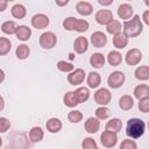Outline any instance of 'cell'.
I'll return each mask as SVG.
<instances>
[{"mask_svg": "<svg viewBox=\"0 0 149 149\" xmlns=\"http://www.w3.org/2000/svg\"><path fill=\"white\" fill-rule=\"evenodd\" d=\"M63 101H64V105L68 106V107H70V108H73V107H76V106L79 104L78 98H77L74 91H69V92H66V93L64 94V97H63Z\"/></svg>", "mask_w": 149, "mask_h": 149, "instance_id": "d6986e66", "label": "cell"}, {"mask_svg": "<svg viewBox=\"0 0 149 149\" xmlns=\"http://www.w3.org/2000/svg\"><path fill=\"white\" fill-rule=\"evenodd\" d=\"M91 43L94 48H102L107 43V37L102 31H94L91 34Z\"/></svg>", "mask_w": 149, "mask_h": 149, "instance_id": "8fae6325", "label": "cell"}, {"mask_svg": "<svg viewBox=\"0 0 149 149\" xmlns=\"http://www.w3.org/2000/svg\"><path fill=\"white\" fill-rule=\"evenodd\" d=\"M146 130V123L143 120L139 118H132L127 121L126 127V134L130 139H139L144 134Z\"/></svg>", "mask_w": 149, "mask_h": 149, "instance_id": "7a4b0ae2", "label": "cell"}, {"mask_svg": "<svg viewBox=\"0 0 149 149\" xmlns=\"http://www.w3.org/2000/svg\"><path fill=\"white\" fill-rule=\"evenodd\" d=\"M10 128V122L7 118L5 116H1L0 118V133H6L8 129Z\"/></svg>", "mask_w": 149, "mask_h": 149, "instance_id": "b9f144b4", "label": "cell"}, {"mask_svg": "<svg viewBox=\"0 0 149 149\" xmlns=\"http://www.w3.org/2000/svg\"><path fill=\"white\" fill-rule=\"evenodd\" d=\"M122 24H121V22L120 21H118V20H112L107 26H106V31L108 33V34H112V35H115V34H119V33H121L122 31Z\"/></svg>", "mask_w": 149, "mask_h": 149, "instance_id": "f1b7e54d", "label": "cell"}, {"mask_svg": "<svg viewBox=\"0 0 149 149\" xmlns=\"http://www.w3.org/2000/svg\"><path fill=\"white\" fill-rule=\"evenodd\" d=\"M81 119H83V113L80 111L73 109V111H70L68 114V120L72 123H78L81 121Z\"/></svg>", "mask_w": 149, "mask_h": 149, "instance_id": "e575fe53", "label": "cell"}, {"mask_svg": "<svg viewBox=\"0 0 149 149\" xmlns=\"http://www.w3.org/2000/svg\"><path fill=\"white\" fill-rule=\"evenodd\" d=\"M134 74H135V78L139 80H148L149 79V66L148 65L137 66Z\"/></svg>", "mask_w": 149, "mask_h": 149, "instance_id": "83f0119b", "label": "cell"}, {"mask_svg": "<svg viewBox=\"0 0 149 149\" xmlns=\"http://www.w3.org/2000/svg\"><path fill=\"white\" fill-rule=\"evenodd\" d=\"M128 40L129 37L123 33H119V34H115L114 37H113V45L116 48V49H123L128 45Z\"/></svg>", "mask_w": 149, "mask_h": 149, "instance_id": "2e32d148", "label": "cell"}, {"mask_svg": "<svg viewBox=\"0 0 149 149\" xmlns=\"http://www.w3.org/2000/svg\"><path fill=\"white\" fill-rule=\"evenodd\" d=\"M8 1H15V0H8Z\"/></svg>", "mask_w": 149, "mask_h": 149, "instance_id": "f907efd6", "label": "cell"}, {"mask_svg": "<svg viewBox=\"0 0 149 149\" xmlns=\"http://www.w3.org/2000/svg\"><path fill=\"white\" fill-rule=\"evenodd\" d=\"M122 31L128 37H136L139 36L143 30V22L140 19L139 15L132 16L129 20H126L122 24Z\"/></svg>", "mask_w": 149, "mask_h": 149, "instance_id": "6da1fadb", "label": "cell"}, {"mask_svg": "<svg viewBox=\"0 0 149 149\" xmlns=\"http://www.w3.org/2000/svg\"><path fill=\"white\" fill-rule=\"evenodd\" d=\"M49 23H50V20L45 14L38 13L31 17V26L36 29H44L49 26Z\"/></svg>", "mask_w": 149, "mask_h": 149, "instance_id": "9c48e42d", "label": "cell"}, {"mask_svg": "<svg viewBox=\"0 0 149 149\" xmlns=\"http://www.w3.org/2000/svg\"><path fill=\"white\" fill-rule=\"evenodd\" d=\"M84 128L88 134H95L100 128V120L98 118H88L84 123Z\"/></svg>", "mask_w": 149, "mask_h": 149, "instance_id": "5bb4252c", "label": "cell"}, {"mask_svg": "<svg viewBox=\"0 0 149 149\" xmlns=\"http://www.w3.org/2000/svg\"><path fill=\"white\" fill-rule=\"evenodd\" d=\"M126 80V77H125V73L121 72V71H113L108 78H107V84L111 88H119L123 85Z\"/></svg>", "mask_w": 149, "mask_h": 149, "instance_id": "5b68a950", "label": "cell"}, {"mask_svg": "<svg viewBox=\"0 0 149 149\" xmlns=\"http://www.w3.org/2000/svg\"><path fill=\"white\" fill-rule=\"evenodd\" d=\"M86 83H87L88 87H91V88H97V87L100 85V83H101V77H100V74H99L98 72L92 71V72H90V73L87 74Z\"/></svg>", "mask_w": 149, "mask_h": 149, "instance_id": "603a6c76", "label": "cell"}, {"mask_svg": "<svg viewBox=\"0 0 149 149\" xmlns=\"http://www.w3.org/2000/svg\"><path fill=\"white\" fill-rule=\"evenodd\" d=\"M8 2H9L8 0H0V12H5Z\"/></svg>", "mask_w": 149, "mask_h": 149, "instance_id": "f6af8a7d", "label": "cell"}, {"mask_svg": "<svg viewBox=\"0 0 149 149\" xmlns=\"http://www.w3.org/2000/svg\"><path fill=\"white\" fill-rule=\"evenodd\" d=\"M85 77H86L85 71L83 69L78 68V69H74L71 72H69V74H68V81L71 85H73V86H78V85L83 84V81L85 80Z\"/></svg>", "mask_w": 149, "mask_h": 149, "instance_id": "8992f818", "label": "cell"}, {"mask_svg": "<svg viewBox=\"0 0 149 149\" xmlns=\"http://www.w3.org/2000/svg\"><path fill=\"white\" fill-rule=\"evenodd\" d=\"M17 24L15 21H12V20H8V21H5L2 24H1V31L3 34H7V35H13V34H16V30H17Z\"/></svg>", "mask_w": 149, "mask_h": 149, "instance_id": "cb8c5ba5", "label": "cell"}, {"mask_svg": "<svg viewBox=\"0 0 149 149\" xmlns=\"http://www.w3.org/2000/svg\"><path fill=\"white\" fill-rule=\"evenodd\" d=\"M133 7L129 5V3H121L119 7H118V16L122 20H129L132 16H133Z\"/></svg>", "mask_w": 149, "mask_h": 149, "instance_id": "7c38bea8", "label": "cell"}, {"mask_svg": "<svg viewBox=\"0 0 149 149\" xmlns=\"http://www.w3.org/2000/svg\"><path fill=\"white\" fill-rule=\"evenodd\" d=\"M38 42H40V45L43 49L49 50V49H52L56 45V43H57V36L52 31H44L43 34H41Z\"/></svg>", "mask_w": 149, "mask_h": 149, "instance_id": "3957f363", "label": "cell"}, {"mask_svg": "<svg viewBox=\"0 0 149 149\" xmlns=\"http://www.w3.org/2000/svg\"><path fill=\"white\" fill-rule=\"evenodd\" d=\"M105 62H106V58L101 52H94L90 57V64H91V66H93L95 69L102 68L105 65Z\"/></svg>", "mask_w": 149, "mask_h": 149, "instance_id": "ac0fdd59", "label": "cell"}, {"mask_svg": "<svg viewBox=\"0 0 149 149\" xmlns=\"http://www.w3.org/2000/svg\"><path fill=\"white\" fill-rule=\"evenodd\" d=\"M29 54H30V49H29V47H28L27 44H20V45L16 48V50H15L16 57H17L19 59H21V61L26 59V58L29 56Z\"/></svg>", "mask_w": 149, "mask_h": 149, "instance_id": "1f68e13d", "label": "cell"}, {"mask_svg": "<svg viewBox=\"0 0 149 149\" xmlns=\"http://www.w3.org/2000/svg\"><path fill=\"white\" fill-rule=\"evenodd\" d=\"M142 21L147 24V26H149V9L148 10H144L143 12V14H142Z\"/></svg>", "mask_w": 149, "mask_h": 149, "instance_id": "7bdbcfd3", "label": "cell"}, {"mask_svg": "<svg viewBox=\"0 0 149 149\" xmlns=\"http://www.w3.org/2000/svg\"><path fill=\"white\" fill-rule=\"evenodd\" d=\"M44 137V132L41 127H33L29 130V140L33 143H38L43 140Z\"/></svg>", "mask_w": 149, "mask_h": 149, "instance_id": "ffe728a7", "label": "cell"}, {"mask_svg": "<svg viewBox=\"0 0 149 149\" xmlns=\"http://www.w3.org/2000/svg\"><path fill=\"white\" fill-rule=\"evenodd\" d=\"M90 24L86 20L84 19H77L76 20V23H74V31H78V33H84L88 29Z\"/></svg>", "mask_w": 149, "mask_h": 149, "instance_id": "836d02e7", "label": "cell"}, {"mask_svg": "<svg viewBox=\"0 0 149 149\" xmlns=\"http://www.w3.org/2000/svg\"><path fill=\"white\" fill-rule=\"evenodd\" d=\"M118 133L114 132H109V130H105L101 133L100 135V143L105 147V148H113L115 147L116 142H118Z\"/></svg>", "mask_w": 149, "mask_h": 149, "instance_id": "52a82bcc", "label": "cell"}, {"mask_svg": "<svg viewBox=\"0 0 149 149\" xmlns=\"http://www.w3.org/2000/svg\"><path fill=\"white\" fill-rule=\"evenodd\" d=\"M57 69L61 72H71L72 70H74V66L72 65V63H69L65 61H58L57 62Z\"/></svg>", "mask_w": 149, "mask_h": 149, "instance_id": "d590c367", "label": "cell"}, {"mask_svg": "<svg viewBox=\"0 0 149 149\" xmlns=\"http://www.w3.org/2000/svg\"><path fill=\"white\" fill-rule=\"evenodd\" d=\"M95 21L101 26H107L113 20V13L109 9H100L94 15Z\"/></svg>", "mask_w": 149, "mask_h": 149, "instance_id": "30bf717a", "label": "cell"}, {"mask_svg": "<svg viewBox=\"0 0 149 149\" xmlns=\"http://www.w3.org/2000/svg\"><path fill=\"white\" fill-rule=\"evenodd\" d=\"M148 129H149V121H148Z\"/></svg>", "mask_w": 149, "mask_h": 149, "instance_id": "681fc988", "label": "cell"}, {"mask_svg": "<svg viewBox=\"0 0 149 149\" xmlns=\"http://www.w3.org/2000/svg\"><path fill=\"white\" fill-rule=\"evenodd\" d=\"M76 17H73V16H69V17H66L64 21H63V27H64V29L65 30H69V31H72V30H74V23H76Z\"/></svg>", "mask_w": 149, "mask_h": 149, "instance_id": "74e56055", "label": "cell"}, {"mask_svg": "<svg viewBox=\"0 0 149 149\" xmlns=\"http://www.w3.org/2000/svg\"><path fill=\"white\" fill-rule=\"evenodd\" d=\"M113 1H114V0H98V3L101 5V6H104V7H106V6L112 5Z\"/></svg>", "mask_w": 149, "mask_h": 149, "instance_id": "ee69618b", "label": "cell"}, {"mask_svg": "<svg viewBox=\"0 0 149 149\" xmlns=\"http://www.w3.org/2000/svg\"><path fill=\"white\" fill-rule=\"evenodd\" d=\"M76 10L81 16H88L93 13V6L87 1H79L76 5Z\"/></svg>", "mask_w": 149, "mask_h": 149, "instance_id": "9a60e30c", "label": "cell"}, {"mask_svg": "<svg viewBox=\"0 0 149 149\" xmlns=\"http://www.w3.org/2000/svg\"><path fill=\"white\" fill-rule=\"evenodd\" d=\"M62 127H63L62 121H61L58 118H50V119L47 121V123H45L47 130H48L49 133H52V134L58 133V132L62 129Z\"/></svg>", "mask_w": 149, "mask_h": 149, "instance_id": "e0dca14e", "label": "cell"}, {"mask_svg": "<svg viewBox=\"0 0 149 149\" xmlns=\"http://www.w3.org/2000/svg\"><path fill=\"white\" fill-rule=\"evenodd\" d=\"M10 14H12L13 17L21 20V19H23V17L26 16V14H27V9H26V7H24L23 5H21V3H16V5H14V6L10 8Z\"/></svg>", "mask_w": 149, "mask_h": 149, "instance_id": "d4e9b609", "label": "cell"}, {"mask_svg": "<svg viewBox=\"0 0 149 149\" xmlns=\"http://www.w3.org/2000/svg\"><path fill=\"white\" fill-rule=\"evenodd\" d=\"M133 106H134V99H133L130 95L125 94V95H122V97L119 99V107H120L121 109L128 111V109H130Z\"/></svg>", "mask_w": 149, "mask_h": 149, "instance_id": "f546056e", "label": "cell"}, {"mask_svg": "<svg viewBox=\"0 0 149 149\" xmlns=\"http://www.w3.org/2000/svg\"><path fill=\"white\" fill-rule=\"evenodd\" d=\"M139 109L142 113H148L149 112V97L139 99Z\"/></svg>", "mask_w": 149, "mask_h": 149, "instance_id": "ab89813d", "label": "cell"}, {"mask_svg": "<svg viewBox=\"0 0 149 149\" xmlns=\"http://www.w3.org/2000/svg\"><path fill=\"white\" fill-rule=\"evenodd\" d=\"M122 128V122L120 119L118 118H113L111 119L109 121H107L106 126H105V129L106 130H109V132H114V133H119Z\"/></svg>", "mask_w": 149, "mask_h": 149, "instance_id": "484cf974", "label": "cell"}, {"mask_svg": "<svg viewBox=\"0 0 149 149\" xmlns=\"http://www.w3.org/2000/svg\"><path fill=\"white\" fill-rule=\"evenodd\" d=\"M127 1H129V0H127Z\"/></svg>", "mask_w": 149, "mask_h": 149, "instance_id": "816d5d0a", "label": "cell"}, {"mask_svg": "<svg viewBox=\"0 0 149 149\" xmlns=\"http://www.w3.org/2000/svg\"><path fill=\"white\" fill-rule=\"evenodd\" d=\"M73 49L77 54H84L87 51L88 49V41L86 37L84 36H78L76 40H74V43H73Z\"/></svg>", "mask_w": 149, "mask_h": 149, "instance_id": "4fadbf2b", "label": "cell"}, {"mask_svg": "<svg viewBox=\"0 0 149 149\" xmlns=\"http://www.w3.org/2000/svg\"><path fill=\"white\" fill-rule=\"evenodd\" d=\"M112 100V93L106 87H100L94 93V101L100 106H106Z\"/></svg>", "mask_w": 149, "mask_h": 149, "instance_id": "277c9868", "label": "cell"}, {"mask_svg": "<svg viewBox=\"0 0 149 149\" xmlns=\"http://www.w3.org/2000/svg\"><path fill=\"white\" fill-rule=\"evenodd\" d=\"M74 92H76V95H77V98H78L79 104L87 101V99L90 98V90H88L87 87H85V86L78 87Z\"/></svg>", "mask_w": 149, "mask_h": 149, "instance_id": "4dcf8cb0", "label": "cell"}, {"mask_svg": "<svg viewBox=\"0 0 149 149\" xmlns=\"http://www.w3.org/2000/svg\"><path fill=\"white\" fill-rule=\"evenodd\" d=\"M15 35H16L17 40H20V41H23V42L28 41L30 38V36H31V29L28 26H24V24L19 26Z\"/></svg>", "mask_w": 149, "mask_h": 149, "instance_id": "44dd1931", "label": "cell"}, {"mask_svg": "<svg viewBox=\"0 0 149 149\" xmlns=\"http://www.w3.org/2000/svg\"><path fill=\"white\" fill-rule=\"evenodd\" d=\"M107 62L109 65L112 66H118L122 63V55L118 51V50H113V51H109L108 55H107Z\"/></svg>", "mask_w": 149, "mask_h": 149, "instance_id": "7402d4cb", "label": "cell"}, {"mask_svg": "<svg viewBox=\"0 0 149 149\" xmlns=\"http://www.w3.org/2000/svg\"><path fill=\"white\" fill-rule=\"evenodd\" d=\"M69 1H70V0H55L56 5L59 6V7H64V6H66V5L69 3Z\"/></svg>", "mask_w": 149, "mask_h": 149, "instance_id": "bcb514c9", "label": "cell"}, {"mask_svg": "<svg viewBox=\"0 0 149 149\" xmlns=\"http://www.w3.org/2000/svg\"><path fill=\"white\" fill-rule=\"evenodd\" d=\"M137 148V144L134 140H130V139H126L121 142L120 144V149H136Z\"/></svg>", "mask_w": 149, "mask_h": 149, "instance_id": "60d3db41", "label": "cell"}, {"mask_svg": "<svg viewBox=\"0 0 149 149\" xmlns=\"http://www.w3.org/2000/svg\"><path fill=\"white\" fill-rule=\"evenodd\" d=\"M134 97L136 99H142V98L149 97V85L140 84V85L135 86V88H134Z\"/></svg>", "mask_w": 149, "mask_h": 149, "instance_id": "4316f807", "label": "cell"}, {"mask_svg": "<svg viewBox=\"0 0 149 149\" xmlns=\"http://www.w3.org/2000/svg\"><path fill=\"white\" fill-rule=\"evenodd\" d=\"M143 1H144V3H146L148 7H149V0H143Z\"/></svg>", "mask_w": 149, "mask_h": 149, "instance_id": "c3c4849f", "label": "cell"}, {"mask_svg": "<svg viewBox=\"0 0 149 149\" xmlns=\"http://www.w3.org/2000/svg\"><path fill=\"white\" fill-rule=\"evenodd\" d=\"M142 59V52L136 49V48H133L130 50L127 51L126 56H125V61L128 65L130 66H134V65H137Z\"/></svg>", "mask_w": 149, "mask_h": 149, "instance_id": "ba28073f", "label": "cell"}, {"mask_svg": "<svg viewBox=\"0 0 149 149\" xmlns=\"http://www.w3.org/2000/svg\"><path fill=\"white\" fill-rule=\"evenodd\" d=\"M3 105H5V102H3V97H1V109L3 108Z\"/></svg>", "mask_w": 149, "mask_h": 149, "instance_id": "7dc6e473", "label": "cell"}, {"mask_svg": "<svg viewBox=\"0 0 149 149\" xmlns=\"http://www.w3.org/2000/svg\"><path fill=\"white\" fill-rule=\"evenodd\" d=\"M12 48V43L7 37H1L0 38V55L5 56L6 54H8Z\"/></svg>", "mask_w": 149, "mask_h": 149, "instance_id": "d6a6232c", "label": "cell"}, {"mask_svg": "<svg viewBox=\"0 0 149 149\" xmlns=\"http://www.w3.org/2000/svg\"><path fill=\"white\" fill-rule=\"evenodd\" d=\"M109 116V109L106 106H100L95 109V118L99 120H106Z\"/></svg>", "mask_w": 149, "mask_h": 149, "instance_id": "8d00e7d4", "label": "cell"}, {"mask_svg": "<svg viewBox=\"0 0 149 149\" xmlns=\"http://www.w3.org/2000/svg\"><path fill=\"white\" fill-rule=\"evenodd\" d=\"M81 147H83V149H97L98 144L92 137H86L81 142Z\"/></svg>", "mask_w": 149, "mask_h": 149, "instance_id": "f35d334b", "label": "cell"}]
</instances>
